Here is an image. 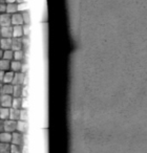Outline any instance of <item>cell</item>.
<instances>
[{
  "mask_svg": "<svg viewBox=\"0 0 147 153\" xmlns=\"http://www.w3.org/2000/svg\"><path fill=\"white\" fill-rule=\"evenodd\" d=\"M3 131H17V121L11 119L3 120Z\"/></svg>",
  "mask_w": 147,
  "mask_h": 153,
  "instance_id": "1",
  "label": "cell"
},
{
  "mask_svg": "<svg viewBox=\"0 0 147 153\" xmlns=\"http://www.w3.org/2000/svg\"><path fill=\"white\" fill-rule=\"evenodd\" d=\"M13 94H1V98H0L1 107H9V108H11L12 104H13Z\"/></svg>",
  "mask_w": 147,
  "mask_h": 153,
  "instance_id": "2",
  "label": "cell"
},
{
  "mask_svg": "<svg viewBox=\"0 0 147 153\" xmlns=\"http://www.w3.org/2000/svg\"><path fill=\"white\" fill-rule=\"evenodd\" d=\"M23 48V43H22V37H13L12 38V44H11V49H13L14 51H20Z\"/></svg>",
  "mask_w": 147,
  "mask_h": 153,
  "instance_id": "3",
  "label": "cell"
},
{
  "mask_svg": "<svg viewBox=\"0 0 147 153\" xmlns=\"http://www.w3.org/2000/svg\"><path fill=\"white\" fill-rule=\"evenodd\" d=\"M12 24L13 25H23L24 20H23L22 13L17 12L15 14H12Z\"/></svg>",
  "mask_w": 147,
  "mask_h": 153,
  "instance_id": "4",
  "label": "cell"
},
{
  "mask_svg": "<svg viewBox=\"0 0 147 153\" xmlns=\"http://www.w3.org/2000/svg\"><path fill=\"white\" fill-rule=\"evenodd\" d=\"M12 24V14L10 13H1L0 16V25L7 26Z\"/></svg>",
  "mask_w": 147,
  "mask_h": 153,
  "instance_id": "5",
  "label": "cell"
},
{
  "mask_svg": "<svg viewBox=\"0 0 147 153\" xmlns=\"http://www.w3.org/2000/svg\"><path fill=\"white\" fill-rule=\"evenodd\" d=\"M0 35H1V38H13V26H1Z\"/></svg>",
  "mask_w": 147,
  "mask_h": 153,
  "instance_id": "6",
  "label": "cell"
},
{
  "mask_svg": "<svg viewBox=\"0 0 147 153\" xmlns=\"http://www.w3.org/2000/svg\"><path fill=\"white\" fill-rule=\"evenodd\" d=\"M14 84L12 83H1V94H13Z\"/></svg>",
  "mask_w": 147,
  "mask_h": 153,
  "instance_id": "7",
  "label": "cell"
},
{
  "mask_svg": "<svg viewBox=\"0 0 147 153\" xmlns=\"http://www.w3.org/2000/svg\"><path fill=\"white\" fill-rule=\"evenodd\" d=\"M13 138V132L3 131L0 134V142L1 143H10Z\"/></svg>",
  "mask_w": 147,
  "mask_h": 153,
  "instance_id": "8",
  "label": "cell"
},
{
  "mask_svg": "<svg viewBox=\"0 0 147 153\" xmlns=\"http://www.w3.org/2000/svg\"><path fill=\"white\" fill-rule=\"evenodd\" d=\"M17 131L21 132V133H26V132H28V123H26V121L18 120L17 121Z\"/></svg>",
  "mask_w": 147,
  "mask_h": 153,
  "instance_id": "9",
  "label": "cell"
},
{
  "mask_svg": "<svg viewBox=\"0 0 147 153\" xmlns=\"http://www.w3.org/2000/svg\"><path fill=\"white\" fill-rule=\"evenodd\" d=\"M14 76H15V71L13 70H7L5 71V74H4V78H3V81L1 83H12L14 80Z\"/></svg>",
  "mask_w": 147,
  "mask_h": 153,
  "instance_id": "10",
  "label": "cell"
},
{
  "mask_svg": "<svg viewBox=\"0 0 147 153\" xmlns=\"http://www.w3.org/2000/svg\"><path fill=\"white\" fill-rule=\"evenodd\" d=\"M10 119L18 121V120L20 119V109L11 107V108H10Z\"/></svg>",
  "mask_w": 147,
  "mask_h": 153,
  "instance_id": "11",
  "label": "cell"
},
{
  "mask_svg": "<svg viewBox=\"0 0 147 153\" xmlns=\"http://www.w3.org/2000/svg\"><path fill=\"white\" fill-rule=\"evenodd\" d=\"M23 26L22 25H13V37H23Z\"/></svg>",
  "mask_w": 147,
  "mask_h": 153,
  "instance_id": "12",
  "label": "cell"
},
{
  "mask_svg": "<svg viewBox=\"0 0 147 153\" xmlns=\"http://www.w3.org/2000/svg\"><path fill=\"white\" fill-rule=\"evenodd\" d=\"M11 44H12V38H1V49L5 51V49H11Z\"/></svg>",
  "mask_w": 147,
  "mask_h": 153,
  "instance_id": "13",
  "label": "cell"
},
{
  "mask_svg": "<svg viewBox=\"0 0 147 153\" xmlns=\"http://www.w3.org/2000/svg\"><path fill=\"white\" fill-rule=\"evenodd\" d=\"M14 60L17 61H24L25 60V51L23 49L14 51Z\"/></svg>",
  "mask_w": 147,
  "mask_h": 153,
  "instance_id": "14",
  "label": "cell"
},
{
  "mask_svg": "<svg viewBox=\"0 0 147 153\" xmlns=\"http://www.w3.org/2000/svg\"><path fill=\"white\" fill-rule=\"evenodd\" d=\"M22 67V61H17V60H14L13 62H11V69L13 71H21Z\"/></svg>",
  "mask_w": 147,
  "mask_h": 153,
  "instance_id": "15",
  "label": "cell"
},
{
  "mask_svg": "<svg viewBox=\"0 0 147 153\" xmlns=\"http://www.w3.org/2000/svg\"><path fill=\"white\" fill-rule=\"evenodd\" d=\"M10 68H11V62H10V60L3 59L2 58L1 61H0V69L7 71V70H10Z\"/></svg>",
  "mask_w": 147,
  "mask_h": 153,
  "instance_id": "16",
  "label": "cell"
},
{
  "mask_svg": "<svg viewBox=\"0 0 147 153\" xmlns=\"http://www.w3.org/2000/svg\"><path fill=\"white\" fill-rule=\"evenodd\" d=\"M0 119L1 120L10 119V108L9 107H1V109H0Z\"/></svg>",
  "mask_w": 147,
  "mask_h": 153,
  "instance_id": "17",
  "label": "cell"
},
{
  "mask_svg": "<svg viewBox=\"0 0 147 153\" xmlns=\"http://www.w3.org/2000/svg\"><path fill=\"white\" fill-rule=\"evenodd\" d=\"M18 11V4L16 2L14 3H7V13H10V14H15L17 13Z\"/></svg>",
  "mask_w": 147,
  "mask_h": 153,
  "instance_id": "18",
  "label": "cell"
},
{
  "mask_svg": "<svg viewBox=\"0 0 147 153\" xmlns=\"http://www.w3.org/2000/svg\"><path fill=\"white\" fill-rule=\"evenodd\" d=\"M22 88H23V85H21V84L14 85L13 97H22Z\"/></svg>",
  "mask_w": 147,
  "mask_h": 153,
  "instance_id": "19",
  "label": "cell"
},
{
  "mask_svg": "<svg viewBox=\"0 0 147 153\" xmlns=\"http://www.w3.org/2000/svg\"><path fill=\"white\" fill-rule=\"evenodd\" d=\"M21 105H22V97H14L12 107L17 109H21Z\"/></svg>",
  "mask_w": 147,
  "mask_h": 153,
  "instance_id": "20",
  "label": "cell"
},
{
  "mask_svg": "<svg viewBox=\"0 0 147 153\" xmlns=\"http://www.w3.org/2000/svg\"><path fill=\"white\" fill-rule=\"evenodd\" d=\"M2 58L3 59L10 60V61L14 60V51L13 49H5V51H3ZM2 58H1V59H2Z\"/></svg>",
  "mask_w": 147,
  "mask_h": 153,
  "instance_id": "21",
  "label": "cell"
},
{
  "mask_svg": "<svg viewBox=\"0 0 147 153\" xmlns=\"http://www.w3.org/2000/svg\"><path fill=\"white\" fill-rule=\"evenodd\" d=\"M11 146L10 143H1L0 144V152L1 153H10L11 152Z\"/></svg>",
  "mask_w": 147,
  "mask_h": 153,
  "instance_id": "22",
  "label": "cell"
},
{
  "mask_svg": "<svg viewBox=\"0 0 147 153\" xmlns=\"http://www.w3.org/2000/svg\"><path fill=\"white\" fill-rule=\"evenodd\" d=\"M28 109H25V108L20 109V119L19 120H21V121H28Z\"/></svg>",
  "mask_w": 147,
  "mask_h": 153,
  "instance_id": "23",
  "label": "cell"
},
{
  "mask_svg": "<svg viewBox=\"0 0 147 153\" xmlns=\"http://www.w3.org/2000/svg\"><path fill=\"white\" fill-rule=\"evenodd\" d=\"M28 5L26 2H21V3H18V11L20 13H23V12L28 11Z\"/></svg>",
  "mask_w": 147,
  "mask_h": 153,
  "instance_id": "24",
  "label": "cell"
},
{
  "mask_svg": "<svg viewBox=\"0 0 147 153\" xmlns=\"http://www.w3.org/2000/svg\"><path fill=\"white\" fill-rule=\"evenodd\" d=\"M22 16H23L24 24H30L31 23V17H30V14H28V11L23 12V13H22Z\"/></svg>",
  "mask_w": 147,
  "mask_h": 153,
  "instance_id": "25",
  "label": "cell"
},
{
  "mask_svg": "<svg viewBox=\"0 0 147 153\" xmlns=\"http://www.w3.org/2000/svg\"><path fill=\"white\" fill-rule=\"evenodd\" d=\"M18 152H21V149L18 145L15 144H12L11 146V153H18Z\"/></svg>",
  "mask_w": 147,
  "mask_h": 153,
  "instance_id": "26",
  "label": "cell"
},
{
  "mask_svg": "<svg viewBox=\"0 0 147 153\" xmlns=\"http://www.w3.org/2000/svg\"><path fill=\"white\" fill-rule=\"evenodd\" d=\"M23 34H24V36H28L30 35V32H31V30H30V24H23Z\"/></svg>",
  "mask_w": 147,
  "mask_h": 153,
  "instance_id": "27",
  "label": "cell"
},
{
  "mask_svg": "<svg viewBox=\"0 0 147 153\" xmlns=\"http://www.w3.org/2000/svg\"><path fill=\"white\" fill-rule=\"evenodd\" d=\"M21 72H23V74H26V72H28V64H26L25 61H22Z\"/></svg>",
  "mask_w": 147,
  "mask_h": 153,
  "instance_id": "28",
  "label": "cell"
},
{
  "mask_svg": "<svg viewBox=\"0 0 147 153\" xmlns=\"http://www.w3.org/2000/svg\"><path fill=\"white\" fill-rule=\"evenodd\" d=\"M7 3H1L0 4V12L1 13H7Z\"/></svg>",
  "mask_w": 147,
  "mask_h": 153,
  "instance_id": "29",
  "label": "cell"
},
{
  "mask_svg": "<svg viewBox=\"0 0 147 153\" xmlns=\"http://www.w3.org/2000/svg\"><path fill=\"white\" fill-rule=\"evenodd\" d=\"M28 97V87L26 85H23V88H22V98H26Z\"/></svg>",
  "mask_w": 147,
  "mask_h": 153,
  "instance_id": "30",
  "label": "cell"
},
{
  "mask_svg": "<svg viewBox=\"0 0 147 153\" xmlns=\"http://www.w3.org/2000/svg\"><path fill=\"white\" fill-rule=\"evenodd\" d=\"M21 108L28 109V100H26V98H22V105H21Z\"/></svg>",
  "mask_w": 147,
  "mask_h": 153,
  "instance_id": "31",
  "label": "cell"
},
{
  "mask_svg": "<svg viewBox=\"0 0 147 153\" xmlns=\"http://www.w3.org/2000/svg\"><path fill=\"white\" fill-rule=\"evenodd\" d=\"M17 2V0H7V3H14Z\"/></svg>",
  "mask_w": 147,
  "mask_h": 153,
  "instance_id": "32",
  "label": "cell"
},
{
  "mask_svg": "<svg viewBox=\"0 0 147 153\" xmlns=\"http://www.w3.org/2000/svg\"><path fill=\"white\" fill-rule=\"evenodd\" d=\"M18 3H21V2H25V0H17Z\"/></svg>",
  "mask_w": 147,
  "mask_h": 153,
  "instance_id": "33",
  "label": "cell"
},
{
  "mask_svg": "<svg viewBox=\"0 0 147 153\" xmlns=\"http://www.w3.org/2000/svg\"><path fill=\"white\" fill-rule=\"evenodd\" d=\"M0 2H1V3H7V0H0Z\"/></svg>",
  "mask_w": 147,
  "mask_h": 153,
  "instance_id": "34",
  "label": "cell"
}]
</instances>
